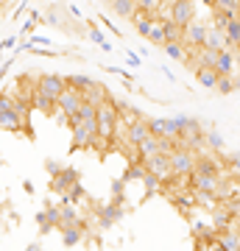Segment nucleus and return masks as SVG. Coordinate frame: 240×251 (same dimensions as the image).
I'll use <instances>...</instances> for the list:
<instances>
[{"mask_svg": "<svg viewBox=\"0 0 240 251\" xmlns=\"http://www.w3.org/2000/svg\"><path fill=\"white\" fill-rule=\"evenodd\" d=\"M120 128V112H117V103L112 98H107L98 106V131L101 140H112Z\"/></svg>", "mask_w": 240, "mask_h": 251, "instance_id": "nucleus-1", "label": "nucleus"}, {"mask_svg": "<svg viewBox=\"0 0 240 251\" xmlns=\"http://www.w3.org/2000/svg\"><path fill=\"white\" fill-rule=\"evenodd\" d=\"M73 151L76 148H95L101 143V131H98V117H92V120H81L79 126H73Z\"/></svg>", "mask_w": 240, "mask_h": 251, "instance_id": "nucleus-2", "label": "nucleus"}, {"mask_svg": "<svg viewBox=\"0 0 240 251\" xmlns=\"http://www.w3.org/2000/svg\"><path fill=\"white\" fill-rule=\"evenodd\" d=\"M196 159H198V153L190 151L187 145H173V151H170V168H173V176H176V179H187L190 173L196 171Z\"/></svg>", "mask_w": 240, "mask_h": 251, "instance_id": "nucleus-3", "label": "nucleus"}, {"mask_svg": "<svg viewBox=\"0 0 240 251\" xmlns=\"http://www.w3.org/2000/svg\"><path fill=\"white\" fill-rule=\"evenodd\" d=\"M81 103H84L81 90H76V87H64L62 95L56 98V120H59V123H67L73 112H79Z\"/></svg>", "mask_w": 240, "mask_h": 251, "instance_id": "nucleus-4", "label": "nucleus"}, {"mask_svg": "<svg viewBox=\"0 0 240 251\" xmlns=\"http://www.w3.org/2000/svg\"><path fill=\"white\" fill-rule=\"evenodd\" d=\"M34 87H36V92H42V95L56 100L62 95V90L67 87V81H64V75H56V73H42V75L34 78Z\"/></svg>", "mask_w": 240, "mask_h": 251, "instance_id": "nucleus-5", "label": "nucleus"}, {"mask_svg": "<svg viewBox=\"0 0 240 251\" xmlns=\"http://www.w3.org/2000/svg\"><path fill=\"white\" fill-rule=\"evenodd\" d=\"M142 165H145V171H151L154 176H160L162 181H168L170 176H173V168H170V153L168 151H157L154 156L142 159Z\"/></svg>", "mask_w": 240, "mask_h": 251, "instance_id": "nucleus-6", "label": "nucleus"}, {"mask_svg": "<svg viewBox=\"0 0 240 251\" xmlns=\"http://www.w3.org/2000/svg\"><path fill=\"white\" fill-rule=\"evenodd\" d=\"M170 14L168 17L173 20V23H179V25L185 28L190 20H196V3L193 0H170Z\"/></svg>", "mask_w": 240, "mask_h": 251, "instance_id": "nucleus-7", "label": "nucleus"}, {"mask_svg": "<svg viewBox=\"0 0 240 251\" xmlns=\"http://www.w3.org/2000/svg\"><path fill=\"white\" fill-rule=\"evenodd\" d=\"M204 36H207V25L198 23V20H190V23L182 28V42H185V48L198 50V48L204 45Z\"/></svg>", "mask_w": 240, "mask_h": 251, "instance_id": "nucleus-8", "label": "nucleus"}, {"mask_svg": "<svg viewBox=\"0 0 240 251\" xmlns=\"http://www.w3.org/2000/svg\"><path fill=\"white\" fill-rule=\"evenodd\" d=\"M148 128H151L154 137H165V140H179V123L176 117H157V120H148Z\"/></svg>", "mask_w": 240, "mask_h": 251, "instance_id": "nucleus-9", "label": "nucleus"}, {"mask_svg": "<svg viewBox=\"0 0 240 251\" xmlns=\"http://www.w3.org/2000/svg\"><path fill=\"white\" fill-rule=\"evenodd\" d=\"M79 179H81L79 171H73V168H62L56 176H51V190L59 193V196H64V193H67V190H70Z\"/></svg>", "mask_w": 240, "mask_h": 251, "instance_id": "nucleus-10", "label": "nucleus"}, {"mask_svg": "<svg viewBox=\"0 0 240 251\" xmlns=\"http://www.w3.org/2000/svg\"><path fill=\"white\" fill-rule=\"evenodd\" d=\"M187 179H190V187H193V190H204V193H215V196H218L221 176H215V173H198V171H193Z\"/></svg>", "mask_w": 240, "mask_h": 251, "instance_id": "nucleus-11", "label": "nucleus"}, {"mask_svg": "<svg viewBox=\"0 0 240 251\" xmlns=\"http://www.w3.org/2000/svg\"><path fill=\"white\" fill-rule=\"evenodd\" d=\"M123 134H126V140L132 145H140L145 137H151V128H148V120L145 117H137V120H132V123L123 128Z\"/></svg>", "mask_w": 240, "mask_h": 251, "instance_id": "nucleus-12", "label": "nucleus"}, {"mask_svg": "<svg viewBox=\"0 0 240 251\" xmlns=\"http://www.w3.org/2000/svg\"><path fill=\"white\" fill-rule=\"evenodd\" d=\"M59 215H62V206L56 204H45V209L36 215V224H39V232L48 234L53 226H59Z\"/></svg>", "mask_w": 240, "mask_h": 251, "instance_id": "nucleus-13", "label": "nucleus"}, {"mask_svg": "<svg viewBox=\"0 0 240 251\" xmlns=\"http://www.w3.org/2000/svg\"><path fill=\"white\" fill-rule=\"evenodd\" d=\"M221 204H223V201H221ZM232 224H235V212H232L226 204H223V206L215 204L213 206V226H215V232H218V234L226 232V229H232Z\"/></svg>", "mask_w": 240, "mask_h": 251, "instance_id": "nucleus-14", "label": "nucleus"}, {"mask_svg": "<svg viewBox=\"0 0 240 251\" xmlns=\"http://www.w3.org/2000/svg\"><path fill=\"white\" fill-rule=\"evenodd\" d=\"M235 64H238V59H235V53H232V48H223V50H218V59H215V70H218V75H232L235 73Z\"/></svg>", "mask_w": 240, "mask_h": 251, "instance_id": "nucleus-15", "label": "nucleus"}, {"mask_svg": "<svg viewBox=\"0 0 240 251\" xmlns=\"http://www.w3.org/2000/svg\"><path fill=\"white\" fill-rule=\"evenodd\" d=\"M193 73H196V81L204 87V90H215V84H218V78H221L218 70L210 67V64H196V70Z\"/></svg>", "mask_w": 240, "mask_h": 251, "instance_id": "nucleus-16", "label": "nucleus"}, {"mask_svg": "<svg viewBox=\"0 0 240 251\" xmlns=\"http://www.w3.org/2000/svg\"><path fill=\"white\" fill-rule=\"evenodd\" d=\"M0 128L3 131H26V123L20 120V115H17V109L11 106V109H6V112H0Z\"/></svg>", "mask_w": 240, "mask_h": 251, "instance_id": "nucleus-17", "label": "nucleus"}, {"mask_svg": "<svg viewBox=\"0 0 240 251\" xmlns=\"http://www.w3.org/2000/svg\"><path fill=\"white\" fill-rule=\"evenodd\" d=\"M134 151H137V159H148V156H154L157 151H162V137H145L140 145H134Z\"/></svg>", "mask_w": 240, "mask_h": 251, "instance_id": "nucleus-18", "label": "nucleus"}, {"mask_svg": "<svg viewBox=\"0 0 240 251\" xmlns=\"http://www.w3.org/2000/svg\"><path fill=\"white\" fill-rule=\"evenodd\" d=\"M120 215H123V209H120V201H117V198H112V204L101 206V212H98L101 226H104V229H109V226L115 224V221H117Z\"/></svg>", "mask_w": 240, "mask_h": 251, "instance_id": "nucleus-19", "label": "nucleus"}, {"mask_svg": "<svg viewBox=\"0 0 240 251\" xmlns=\"http://www.w3.org/2000/svg\"><path fill=\"white\" fill-rule=\"evenodd\" d=\"M215 246H218V249H226V251H238L240 249V234L235 232V226L226 229V232H221V234H215Z\"/></svg>", "mask_w": 240, "mask_h": 251, "instance_id": "nucleus-20", "label": "nucleus"}, {"mask_svg": "<svg viewBox=\"0 0 240 251\" xmlns=\"http://www.w3.org/2000/svg\"><path fill=\"white\" fill-rule=\"evenodd\" d=\"M81 95H84V100H89V103H95V106H101V103H104V100L109 98L107 87H104V84H98V81H92V84H89L87 90L81 92Z\"/></svg>", "mask_w": 240, "mask_h": 251, "instance_id": "nucleus-21", "label": "nucleus"}, {"mask_svg": "<svg viewBox=\"0 0 240 251\" xmlns=\"http://www.w3.org/2000/svg\"><path fill=\"white\" fill-rule=\"evenodd\" d=\"M204 48H213V50H223V48H226V36H223V31H221V28L207 25Z\"/></svg>", "mask_w": 240, "mask_h": 251, "instance_id": "nucleus-22", "label": "nucleus"}, {"mask_svg": "<svg viewBox=\"0 0 240 251\" xmlns=\"http://www.w3.org/2000/svg\"><path fill=\"white\" fill-rule=\"evenodd\" d=\"M223 36H226V48H238L240 42V17L238 14H232L226 28H223Z\"/></svg>", "mask_w": 240, "mask_h": 251, "instance_id": "nucleus-23", "label": "nucleus"}, {"mask_svg": "<svg viewBox=\"0 0 240 251\" xmlns=\"http://www.w3.org/2000/svg\"><path fill=\"white\" fill-rule=\"evenodd\" d=\"M196 171L198 173H215V176H221V165H218V159H215L213 153H201L196 159Z\"/></svg>", "mask_w": 240, "mask_h": 251, "instance_id": "nucleus-24", "label": "nucleus"}, {"mask_svg": "<svg viewBox=\"0 0 240 251\" xmlns=\"http://www.w3.org/2000/svg\"><path fill=\"white\" fill-rule=\"evenodd\" d=\"M165 53L170 56V59H176V62H187L190 59V48H185V42L182 39H176V42H165Z\"/></svg>", "mask_w": 240, "mask_h": 251, "instance_id": "nucleus-25", "label": "nucleus"}, {"mask_svg": "<svg viewBox=\"0 0 240 251\" xmlns=\"http://www.w3.org/2000/svg\"><path fill=\"white\" fill-rule=\"evenodd\" d=\"M31 106L39 109L42 115H53L56 112V100L53 98H48V95H42V92H36L34 90V98H31Z\"/></svg>", "mask_w": 240, "mask_h": 251, "instance_id": "nucleus-26", "label": "nucleus"}, {"mask_svg": "<svg viewBox=\"0 0 240 251\" xmlns=\"http://www.w3.org/2000/svg\"><path fill=\"white\" fill-rule=\"evenodd\" d=\"M79 224V212H76V206L62 201V215H59V226L56 229H67V226H76Z\"/></svg>", "mask_w": 240, "mask_h": 251, "instance_id": "nucleus-27", "label": "nucleus"}, {"mask_svg": "<svg viewBox=\"0 0 240 251\" xmlns=\"http://www.w3.org/2000/svg\"><path fill=\"white\" fill-rule=\"evenodd\" d=\"M112 11H115L117 17L132 20L134 11H137V0H112Z\"/></svg>", "mask_w": 240, "mask_h": 251, "instance_id": "nucleus-28", "label": "nucleus"}, {"mask_svg": "<svg viewBox=\"0 0 240 251\" xmlns=\"http://www.w3.org/2000/svg\"><path fill=\"white\" fill-rule=\"evenodd\" d=\"M79 221H81V218H79ZM59 232H62V243H64V246H79L81 237H84V229H81L79 224L67 226V229H59Z\"/></svg>", "mask_w": 240, "mask_h": 251, "instance_id": "nucleus-29", "label": "nucleus"}, {"mask_svg": "<svg viewBox=\"0 0 240 251\" xmlns=\"http://www.w3.org/2000/svg\"><path fill=\"white\" fill-rule=\"evenodd\" d=\"M162 28H165V42H176V39H182V25L179 23H173V20H162Z\"/></svg>", "mask_w": 240, "mask_h": 251, "instance_id": "nucleus-30", "label": "nucleus"}, {"mask_svg": "<svg viewBox=\"0 0 240 251\" xmlns=\"http://www.w3.org/2000/svg\"><path fill=\"white\" fill-rule=\"evenodd\" d=\"M151 45H157V48H162L165 45V28H162V20H157L151 25V31H148V36H145Z\"/></svg>", "mask_w": 240, "mask_h": 251, "instance_id": "nucleus-31", "label": "nucleus"}, {"mask_svg": "<svg viewBox=\"0 0 240 251\" xmlns=\"http://www.w3.org/2000/svg\"><path fill=\"white\" fill-rule=\"evenodd\" d=\"M165 6H170V0H137V9L151 11V14H160Z\"/></svg>", "mask_w": 240, "mask_h": 251, "instance_id": "nucleus-32", "label": "nucleus"}, {"mask_svg": "<svg viewBox=\"0 0 240 251\" xmlns=\"http://www.w3.org/2000/svg\"><path fill=\"white\" fill-rule=\"evenodd\" d=\"M89 39H92V42H98L101 50H107V53H109V50H115V48H112V42H109L107 36L101 34V28H95V25H89Z\"/></svg>", "mask_w": 240, "mask_h": 251, "instance_id": "nucleus-33", "label": "nucleus"}, {"mask_svg": "<svg viewBox=\"0 0 240 251\" xmlns=\"http://www.w3.org/2000/svg\"><path fill=\"white\" fill-rule=\"evenodd\" d=\"M64 81H67V87H76V90L84 92V90H87V87H89V84H92L95 78H89V75H67Z\"/></svg>", "mask_w": 240, "mask_h": 251, "instance_id": "nucleus-34", "label": "nucleus"}, {"mask_svg": "<svg viewBox=\"0 0 240 251\" xmlns=\"http://www.w3.org/2000/svg\"><path fill=\"white\" fill-rule=\"evenodd\" d=\"M238 3L240 0H213V9L226 11V14H235V11H238Z\"/></svg>", "mask_w": 240, "mask_h": 251, "instance_id": "nucleus-35", "label": "nucleus"}, {"mask_svg": "<svg viewBox=\"0 0 240 251\" xmlns=\"http://www.w3.org/2000/svg\"><path fill=\"white\" fill-rule=\"evenodd\" d=\"M215 90L221 92V95H232L235 92V84H232V75H221L218 84H215Z\"/></svg>", "mask_w": 240, "mask_h": 251, "instance_id": "nucleus-36", "label": "nucleus"}, {"mask_svg": "<svg viewBox=\"0 0 240 251\" xmlns=\"http://www.w3.org/2000/svg\"><path fill=\"white\" fill-rule=\"evenodd\" d=\"M207 148H213V151H223V137L218 131H210L207 134Z\"/></svg>", "mask_w": 240, "mask_h": 251, "instance_id": "nucleus-37", "label": "nucleus"}, {"mask_svg": "<svg viewBox=\"0 0 240 251\" xmlns=\"http://www.w3.org/2000/svg\"><path fill=\"white\" fill-rule=\"evenodd\" d=\"M36 20H39V14H36V11H31V14L26 17V23H23V34H31V31H34Z\"/></svg>", "mask_w": 240, "mask_h": 251, "instance_id": "nucleus-38", "label": "nucleus"}, {"mask_svg": "<svg viewBox=\"0 0 240 251\" xmlns=\"http://www.w3.org/2000/svg\"><path fill=\"white\" fill-rule=\"evenodd\" d=\"M14 106V95H9V92H0V112H6V109Z\"/></svg>", "mask_w": 240, "mask_h": 251, "instance_id": "nucleus-39", "label": "nucleus"}, {"mask_svg": "<svg viewBox=\"0 0 240 251\" xmlns=\"http://www.w3.org/2000/svg\"><path fill=\"white\" fill-rule=\"evenodd\" d=\"M45 171L51 173V176H56V173L62 171V165H59V162H53V159H45Z\"/></svg>", "mask_w": 240, "mask_h": 251, "instance_id": "nucleus-40", "label": "nucleus"}, {"mask_svg": "<svg viewBox=\"0 0 240 251\" xmlns=\"http://www.w3.org/2000/svg\"><path fill=\"white\" fill-rule=\"evenodd\" d=\"M173 201H176V206H179V209H190V206H193V198H190V196H179V198H173Z\"/></svg>", "mask_w": 240, "mask_h": 251, "instance_id": "nucleus-41", "label": "nucleus"}, {"mask_svg": "<svg viewBox=\"0 0 240 251\" xmlns=\"http://www.w3.org/2000/svg\"><path fill=\"white\" fill-rule=\"evenodd\" d=\"M226 165H229V168H235V171H240V153H229Z\"/></svg>", "mask_w": 240, "mask_h": 251, "instance_id": "nucleus-42", "label": "nucleus"}, {"mask_svg": "<svg viewBox=\"0 0 240 251\" xmlns=\"http://www.w3.org/2000/svg\"><path fill=\"white\" fill-rule=\"evenodd\" d=\"M112 196H123V179L112 181Z\"/></svg>", "mask_w": 240, "mask_h": 251, "instance_id": "nucleus-43", "label": "nucleus"}, {"mask_svg": "<svg viewBox=\"0 0 240 251\" xmlns=\"http://www.w3.org/2000/svg\"><path fill=\"white\" fill-rule=\"evenodd\" d=\"M126 59H129V64H132V67H140V56H134L132 50H126Z\"/></svg>", "mask_w": 240, "mask_h": 251, "instance_id": "nucleus-44", "label": "nucleus"}, {"mask_svg": "<svg viewBox=\"0 0 240 251\" xmlns=\"http://www.w3.org/2000/svg\"><path fill=\"white\" fill-rule=\"evenodd\" d=\"M17 45V39H14V36H9V39H3V42H0V50H6V48H14Z\"/></svg>", "mask_w": 240, "mask_h": 251, "instance_id": "nucleus-45", "label": "nucleus"}, {"mask_svg": "<svg viewBox=\"0 0 240 251\" xmlns=\"http://www.w3.org/2000/svg\"><path fill=\"white\" fill-rule=\"evenodd\" d=\"M232 84H235V92H240V70L232 73Z\"/></svg>", "mask_w": 240, "mask_h": 251, "instance_id": "nucleus-46", "label": "nucleus"}, {"mask_svg": "<svg viewBox=\"0 0 240 251\" xmlns=\"http://www.w3.org/2000/svg\"><path fill=\"white\" fill-rule=\"evenodd\" d=\"M67 11H70L73 17H81V9H79V6H70V9H67Z\"/></svg>", "mask_w": 240, "mask_h": 251, "instance_id": "nucleus-47", "label": "nucleus"}, {"mask_svg": "<svg viewBox=\"0 0 240 251\" xmlns=\"http://www.w3.org/2000/svg\"><path fill=\"white\" fill-rule=\"evenodd\" d=\"M101 3H104V6H112V0H101Z\"/></svg>", "mask_w": 240, "mask_h": 251, "instance_id": "nucleus-48", "label": "nucleus"}, {"mask_svg": "<svg viewBox=\"0 0 240 251\" xmlns=\"http://www.w3.org/2000/svg\"><path fill=\"white\" fill-rule=\"evenodd\" d=\"M235 14H238V17H240V3H238V11H235Z\"/></svg>", "mask_w": 240, "mask_h": 251, "instance_id": "nucleus-49", "label": "nucleus"}, {"mask_svg": "<svg viewBox=\"0 0 240 251\" xmlns=\"http://www.w3.org/2000/svg\"><path fill=\"white\" fill-rule=\"evenodd\" d=\"M0 218H3V204H0Z\"/></svg>", "mask_w": 240, "mask_h": 251, "instance_id": "nucleus-50", "label": "nucleus"}, {"mask_svg": "<svg viewBox=\"0 0 240 251\" xmlns=\"http://www.w3.org/2000/svg\"><path fill=\"white\" fill-rule=\"evenodd\" d=\"M238 50H240V42H238Z\"/></svg>", "mask_w": 240, "mask_h": 251, "instance_id": "nucleus-51", "label": "nucleus"}]
</instances>
